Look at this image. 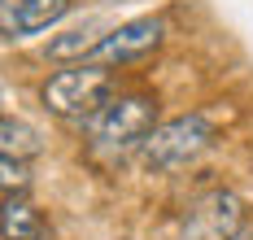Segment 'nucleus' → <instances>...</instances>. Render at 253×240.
I'll use <instances>...</instances> for the list:
<instances>
[{
    "mask_svg": "<svg viewBox=\"0 0 253 240\" xmlns=\"http://www.w3.org/2000/svg\"><path fill=\"white\" fill-rule=\"evenodd\" d=\"M157 96L153 92H114L101 109L83 118V135L96 153H126L140 149V140L157 127Z\"/></svg>",
    "mask_w": 253,
    "mask_h": 240,
    "instance_id": "obj_1",
    "label": "nucleus"
},
{
    "mask_svg": "<svg viewBox=\"0 0 253 240\" xmlns=\"http://www.w3.org/2000/svg\"><path fill=\"white\" fill-rule=\"evenodd\" d=\"M214 140H218V122H214L210 109H192V114L166 118L140 140V166L153 170V175L183 170V166H192L201 158Z\"/></svg>",
    "mask_w": 253,
    "mask_h": 240,
    "instance_id": "obj_2",
    "label": "nucleus"
},
{
    "mask_svg": "<svg viewBox=\"0 0 253 240\" xmlns=\"http://www.w3.org/2000/svg\"><path fill=\"white\" fill-rule=\"evenodd\" d=\"M118 92V75L109 66H96V61H70L61 70H52L44 87H40V101L48 114L57 118H87L92 109H101L109 96Z\"/></svg>",
    "mask_w": 253,
    "mask_h": 240,
    "instance_id": "obj_3",
    "label": "nucleus"
},
{
    "mask_svg": "<svg viewBox=\"0 0 253 240\" xmlns=\"http://www.w3.org/2000/svg\"><path fill=\"white\" fill-rule=\"evenodd\" d=\"M162 40H166V22L162 18H131L123 27L105 31L101 40L92 44V53L87 61H96V66H109V70H118V66H135V61H144L149 53L162 48Z\"/></svg>",
    "mask_w": 253,
    "mask_h": 240,
    "instance_id": "obj_4",
    "label": "nucleus"
},
{
    "mask_svg": "<svg viewBox=\"0 0 253 240\" xmlns=\"http://www.w3.org/2000/svg\"><path fill=\"white\" fill-rule=\"evenodd\" d=\"M79 0H0V40H31L57 27Z\"/></svg>",
    "mask_w": 253,
    "mask_h": 240,
    "instance_id": "obj_5",
    "label": "nucleus"
},
{
    "mask_svg": "<svg viewBox=\"0 0 253 240\" xmlns=\"http://www.w3.org/2000/svg\"><path fill=\"white\" fill-rule=\"evenodd\" d=\"M240 197L236 192H210L188 210V236L192 240H227L240 227Z\"/></svg>",
    "mask_w": 253,
    "mask_h": 240,
    "instance_id": "obj_6",
    "label": "nucleus"
},
{
    "mask_svg": "<svg viewBox=\"0 0 253 240\" xmlns=\"http://www.w3.org/2000/svg\"><path fill=\"white\" fill-rule=\"evenodd\" d=\"M44 236V223L40 210L31 205L26 192H9L0 201V240H40Z\"/></svg>",
    "mask_w": 253,
    "mask_h": 240,
    "instance_id": "obj_7",
    "label": "nucleus"
},
{
    "mask_svg": "<svg viewBox=\"0 0 253 240\" xmlns=\"http://www.w3.org/2000/svg\"><path fill=\"white\" fill-rule=\"evenodd\" d=\"M44 149L40 131L22 122V118H4L0 114V158H18V161H31L35 153Z\"/></svg>",
    "mask_w": 253,
    "mask_h": 240,
    "instance_id": "obj_8",
    "label": "nucleus"
},
{
    "mask_svg": "<svg viewBox=\"0 0 253 240\" xmlns=\"http://www.w3.org/2000/svg\"><path fill=\"white\" fill-rule=\"evenodd\" d=\"M96 40H101L96 31H70V35H61V40H52V44H48V57H52V61H61V66L87 61V53H92Z\"/></svg>",
    "mask_w": 253,
    "mask_h": 240,
    "instance_id": "obj_9",
    "label": "nucleus"
},
{
    "mask_svg": "<svg viewBox=\"0 0 253 240\" xmlns=\"http://www.w3.org/2000/svg\"><path fill=\"white\" fill-rule=\"evenodd\" d=\"M31 184V170H26V161L18 158H0V192L9 197V192H26Z\"/></svg>",
    "mask_w": 253,
    "mask_h": 240,
    "instance_id": "obj_10",
    "label": "nucleus"
},
{
    "mask_svg": "<svg viewBox=\"0 0 253 240\" xmlns=\"http://www.w3.org/2000/svg\"><path fill=\"white\" fill-rule=\"evenodd\" d=\"M227 240H253V223H240V227H236Z\"/></svg>",
    "mask_w": 253,
    "mask_h": 240,
    "instance_id": "obj_11",
    "label": "nucleus"
}]
</instances>
